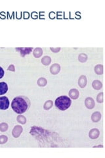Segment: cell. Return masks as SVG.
Wrapping results in <instances>:
<instances>
[{"instance_id": "5b68a950", "label": "cell", "mask_w": 105, "mask_h": 158, "mask_svg": "<svg viewBox=\"0 0 105 158\" xmlns=\"http://www.w3.org/2000/svg\"><path fill=\"white\" fill-rule=\"evenodd\" d=\"M4 76V71L2 67H0V79H1Z\"/></svg>"}, {"instance_id": "277c9868", "label": "cell", "mask_w": 105, "mask_h": 158, "mask_svg": "<svg viewBox=\"0 0 105 158\" xmlns=\"http://www.w3.org/2000/svg\"><path fill=\"white\" fill-rule=\"evenodd\" d=\"M8 90V86L7 83L2 82H0V95L5 94Z\"/></svg>"}, {"instance_id": "3957f363", "label": "cell", "mask_w": 105, "mask_h": 158, "mask_svg": "<svg viewBox=\"0 0 105 158\" xmlns=\"http://www.w3.org/2000/svg\"><path fill=\"white\" fill-rule=\"evenodd\" d=\"M9 106V100L6 96L0 97V110H7Z\"/></svg>"}, {"instance_id": "6da1fadb", "label": "cell", "mask_w": 105, "mask_h": 158, "mask_svg": "<svg viewBox=\"0 0 105 158\" xmlns=\"http://www.w3.org/2000/svg\"><path fill=\"white\" fill-rule=\"evenodd\" d=\"M30 101L28 99L24 96H17L13 99L11 103V107L18 114L26 112L30 107Z\"/></svg>"}, {"instance_id": "7a4b0ae2", "label": "cell", "mask_w": 105, "mask_h": 158, "mask_svg": "<svg viewBox=\"0 0 105 158\" xmlns=\"http://www.w3.org/2000/svg\"><path fill=\"white\" fill-rule=\"evenodd\" d=\"M71 100L66 96H62L57 98L55 100V106L59 110L64 111L71 106Z\"/></svg>"}]
</instances>
